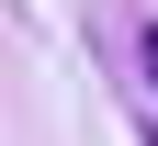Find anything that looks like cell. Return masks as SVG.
Segmentation results:
<instances>
[{
  "label": "cell",
  "mask_w": 158,
  "mask_h": 146,
  "mask_svg": "<svg viewBox=\"0 0 158 146\" xmlns=\"http://www.w3.org/2000/svg\"><path fill=\"white\" fill-rule=\"evenodd\" d=\"M124 79H135V135L158 146V11H135V34H124Z\"/></svg>",
  "instance_id": "1"
}]
</instances>
